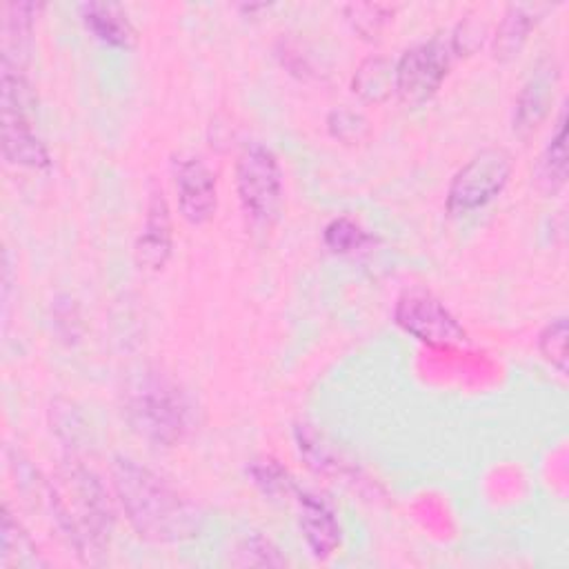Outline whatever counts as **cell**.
Wrapping results in <instances>:
<instances>
[{
  "label": "cell",
  "instance_id": "6da1fadb",
  "mask_svg": "<svg viewBox=\"0 0 569 569\" xmlns=\"http://www.w3.org/2000/svg\"><path fill=\"white\" fill-rule=\"evenodd\" d=\"M111 478L122 511L140 538L178 542L196 536L200 522L196 507L158 473L131 458L118 456Z\"/></svg>",
  "mask_w": 569,
  "mask_h": 569
},
{
  "label": "cell",
  "instance_id": "7a4b0ae2",
  "mask_svg": "<svg viewBox=\"0 0 569 569\" xmlns=\"http://www.w3.org/2000/svg\"><path fill=\"white\" fill-rule=\"evenodd\" d=\"M49 500L62 533L84 560L104 553L113 511L102 482L80 462L62 465L49 485Z\"/></svg>",
  "mask_w": 569,
  "mask_h": 569
},
{
  "label": "cell",
  "instance_id": "3957f363",
  "mask_svg": "<svg viewBox=\"0 0 569 569\" xmlns=\"http://www.w3.org/2000/svg\"><path fill=\"white\" fill-rule=\"evenodd\" d=\"M122 411L136 433L160 447L180 442L191 422L184 391L158 369H142L127 380Z\"/></svg>",
  "mask_w": 569,
  "mask_h": 569
},
{
  "label": "cell",
  "instance_id": "277c9868",
  "mask_svg": "<svg viewBox=\"0 0 569 569\" xmlns=\"http://www.w3.org/2000/svg\"><path fill=\"white\" fill-rule=\"evenodd\" d=\"M2 93V151L7 162L29 167V169H47L49 151L44 142L36 136L31 124V107L33 93L22 71L2 67L0 78Z\"/></svg>",
  "mask_w": 569,
  "mask_h": 569
},
{
  "label": "cell",
  "instance_id": "5b68a950",
  "mask_svg": "<svg viewBox=\"0 0 569 569\" xmlns=\"http://www.w3.org/2000/svg\"><path fill=\"white\" fill-rule=\"evenodd\" d=\"M236 187L251 220H273L282 200V171L276 153L260 142L247 144L236 162Z\"/></svg>",
  "mask_w": 569,
  "mask_h": 569
},
{
  "label": "cell",
  "instance_id": "8992f818",
  "mask_svg": "<svg viewBox=\"0 0 569 569\" xmlns=\"http://www.w3.org/2000/svg\"><path fill=\"white\" fill-rule=\"evenodd\" d=\"M509 173L511 158L505 149H482L453 176L447 191V209L451 213H469L485 207L505 189Z\"/></svg>",
  "mask_w": 569,
  "mask_h": 569
},
{
  "label": "cell",
  "instance_id": "52a82bcc",
  "mask_svg": "<svg viewBox=\"0 0 569 569\" xmlns=\"http://www.w3.org/2000/svg\"><path fill=\"white\" fill-rule=\"evenodd\" d=\"M451 44L440 38L420 42L402 53L396 71V91L407 104L427 102L442 84L451 64Z\"/></svg>",
  "mask_w": 569,
  "mask_h": 569
},
{
  "label": "cell",
  "instance_id": "ba28073f",
  "mask_svg": "<svg viewBox=\"0 0 569 569\" xmlns=\"http://www.w3.org/2000/svg\"><path fill=\"white\" fill-rule=\"evenodd\" d=\"M396 322L418 340L433 347H453L467 340L465 329L445 309V305L427 291H409L396 305Z\"/></svg>",
  "mask_w": 569,
  "mask_h": 569
},
{
  "label": "cell",
  "instance_id": "9c48e42d",
  "mask_svg": "<svg viewBox=\"0 0 569 569\" xmlns=\"http://www.w3.org/2000/svg\"><path fill=\"white\" fill-rule=\"evenodd\" d=\"M176 191L182 216L193 222H207L216 211V176L200 158H180L176 162Z\"/></svg>",
  "mask_w": 569,
  "mask_h": 569
},
{
  "label": "cell",
  "instance_id": "30bf717a",
  "mask_svg": "<svg viewBox=\"0 0 569 569\" xmlns=\"http://www.w3.org/2000/svg\"><path fill=\"white\" fill-rule=\"evenodd\" d=\"M556 82H558L556 64L549 58L538 62L516 100L513 131L520 138H529L540 127V122L547 118L551 100H553Z\"/></svg>",
  "mask_w": 569,
  "mask_h": 569
},
{
  "label": "cell",
  "instance_id": "8fae6325",
  "mask_svg": "<svg viewBox=\"0 0 569 569\" xmlns=\"http://www.w3.org/2000/svg\"><path fill=\"white\" fill-rule=\"evenodd\" d=\"M171 253V216L160 189H151L147 202V218L136 242V260L144 269H162Z\"/></svg>",
  "mask_w": 569,
  "mask_h": 569
},
{
  "label": "cell",
  "instance_id": "7c38bea8",
  "mask_svg": "<svg viewBox=\"0 0 569 569\" xmlns=\"http://www.w3.org/2000/svg\"><path fill=\"white\" fill-rule=\"evenodd\" d=\"M300 529L316 558H329L340 545V525L333 511L316 496L300 493L298 498Z\"/></svg>",
  "mask_w": 569,
  "mask_h": 569
},
{
  "label": "cell",
  "instance_id": "4fadbf2b",
  "mask_svg": "<svg viewBox=\"0 0 569 569\" xmlns=\"http://www.w3.org/2000/svg\"><path fill=\"white\" fill-rule=\"evenodd\" d=\"M36 11L38 4L33 2H9L2 7V67L22 71L29 56Z\"/></svg>",
  "mask_w": 569,
  "mask_h": 569
},
{
  "label": "cell",
  "instance_id": "5bb4252c",
  "mask_svg": "<svg viewBox=\"0 0 569 569\" xmlns=\"http://www.w3.org/2000/svg\"><path fill=\"white\" fill-rule=\"evenodd\" d=\"M84 27L102 42L113 47H129L133 42V27L127 13L111 2H87L80 7Z\"/></svg>",
  "mask_w": 569,
  "mask_h": 569
},
{
  "label": "cell",
  "instance_id": "9a60e30c",
  "mask_svg": "<svg viewBox=\"0 0 569 569\" xmlns=\"http://www.w3.org/2000/svg\"><path fill=\"white\" fill-rule=\"evenodd\" d=\"M0 567H42L44 560L38 556V549L24 527L13 518L9 507H2V529H0Z\"/></svg>",
  "mask_w": 569,
  "mask_h": 569
},
{
  "label": "cell",
  "instance_id": "2e32d148",
  "mask_svg": "<svg viewBox=\"0 0 569 569\" xmlns=\"http://www.w3.org/2000/svg\"><path fill=\"white\" fill-rule=\"evenodd\" d=\"M536 24V18L531 16V11L522 4H511L498 29H496V38H493V56L498 60H511L520 53L522 44L527 42V36L531 31V27Z\"/></svg>",
  "mask_w": 569,
  "mask_h": 569
},
{
  "label": "cell",
  "instance_id": "e0dca14e",
  "mask_svg": "<svg viewBox=\"0 0 569 569\" xmlns=\"http://www.w3.org/2000/svg\"><path fill=\"white\" fill-rule=\"evenodd\" d=\"M538 187L545 191H558L567 180V122L565 111L558 118L556 133L551 136L549 144L545 147L538 167H536Z\"/></svg>",
  "mask_w": 569,
  "mask_h": 569
},
{
  "label": "cell",
  "instance_id": "ac0fdd59",
  "mask_svg": "<svg viewBox=\"0 0 569 569\" xmlns=\"http://www.w3.org/2000/svg\"><path fill=\"white\" fill-rule=\"evenodd\" d=\"M396 89V71L393 64L380 56L367 58L356 76H353V91L369 102H382Z\"/></svg>",
  "mask_w": 569,
  "mask_h": 569
},
{
  "label": "cell",
  "instance_id": "d6986e66",
  "mask_svg": "<svg viewBox=\"0 0 569 569\" xmlns=\"http://www.w3.org/2000/svg\"><path fill=\"white\" fill-rule=\"evenodd\" d=\"M231 562L238 567H282L287 565V558L269 538L251 531L236 542Z\"/></svg>",
  "mask_w": 569,
  "mask_h": 569
},
{
  "label": "cell",
  "instance_id": "ffe728a7",
  "mask_svg": "<svg viewBox=\"0 0 569 569\" xmlns=\"http://www.w3.org/2000/svg\"><path fill=\"white\" fill-rule=\"evenodd\" d=\"M296 438H298V447L300 453L305 456L307 465L313 467L316 471L322 473H340L345 469V465L340 462V458H336V453L331 451V447L322 440V436H318L313 429H309V425H300L296 429Z\"/></svg>",
  "mask_w": 569,
  "mask_h": 569
},
{
  "label": "cell",
  "instance_id": "44dd1931",
  "mask_svg": "<svg viewBox=\"0 0 569 569\" xmlns=\"http://www.w3.org/2000/svg\"><path fill=\"white\" fill-rule=\"evenodd\" d=\"M369 240H371V236L349 218H336L325 229L327 247L338 253L356 251V249L365 247Z\"/></svg>",
  "mask_w": 569,
  "mask_h": 569
},
{
  "label": "cell",
  "instance_id": "7402d4cb",
  "mask_svg": "<svg viewBox=\"0 0 569 569\" xmlns=\"http://www.w3.org/2000/svg\"><path fill=\"white\" fill-rule=\"evenodd\" d=\"M540 353L551 367H556L560 373H567V318L551 320L538 340Z\"/></svg>",
  "mask_w": 569,
  "mask_h": 569
},
{
  "label": "cell",
  "instance_id": "603a6c76",
  "mask_svg": "<svg viewBox=\"0 0 569 569\" xmlns=\"http://www.w3.org/2000/svg\"><path fill=\"white\" fill-rule=\"evenodd\" d=\"M249 473L253 478V482L269 496H282V493H289L293 482L289 478V473L271 458L267 460H256L251 467H249Z\"/></svg>",
  "mask_w": 569,
  "mask_h": 569
},
{
  "label": "cell",
  "instance_id": "cb8c5ba5",
  "mask_svg": "<svg viewBox=\"0 0 569 569\" xmlns=\"http://www.w3.org/2000/svg\"><path fill=\"white\" fill-rule=\"evenodd\" d=\"M347 13H349L353 29L367 38L378 36V31L382 29V24L389 18V9L380 7V4H349Z\"/></svg>",
  "mask_w": 569,
  "mask_h": 569
},
{
  "label": "cell",
  "instance_id": "d4e9b609",
  "mask_svg": "<svg viewBox=\"0 0 569 569\" xmlns=\"http://www.w3.org/2000/svg\"><path fill=\"white\" fill-rule=\"evenodd\" d=\"M329 131L342 142H353V140H360L367 133V122L356 111L338 109L329 116Z\"/></svg>",
  "mask_w": 569,
  "mask_h": 569
},
{
  "label": "cell",
  "instance_id": "484cf974",
  "mask_svg": "<svg viewBox=\"0 0 569 569\" xmlns=\"http://www.w3.org/2000/svg\"><path fill=\"white\" fill-rule=\"evenodd\" d=\"M485 40V24L478 20H465L458 24L453 38H451V51L458 56L473 53Z\"/></svg>",
  "mask_w": 569,
  "mask_h": 569
}]
</instances>
